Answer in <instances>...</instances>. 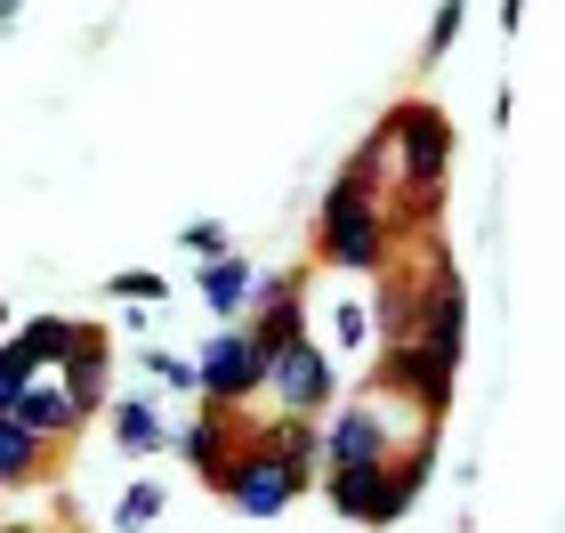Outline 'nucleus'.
<instances>
[{"mask_svg":"<svg viewBox=\"0 0 565 533\" xmlns=\"http://www.w3.org/2000/svg\"><path fill=\"white\" fill-rule=\"evenodd\" d=\"M316 259L340 267L348 284H372L380 267L404 259V243L388 235V218H380V202H348V211H316Z\"/></svg>","mask_w":565,"mask_h":533,"instance_id":"4","label":"nucleus"},{"mask_svg":"<svg viewBox=\"0 0 565 533\" xmlns=\"http://www.w3.org/2000/svg\"><path fill=\"white\" fill-rule=\"evenodd\" d=\"M243 437H250V413H211V404H194V420L170 428V452H186V469L202 477V486H218Z\"/></svg>","mask_w":565,"mask_h":533,"instance_id":"10","label":"nucleus"},{"mask_svg":"<svg viewBox=\"0 0 565 533\" xmlns=\"http://www.w3.org/2000/svg\"><path fill=\"white\" fill-rule=\"evenodd\" d=\"M178 243H186L194 259H218V250H235V243H226V226H218V218H186V226H178Z\"/></svg>","mask_w":565,"mask_h":533,"instance_id":"26","label":"nucleus"},{"mask_svg":"<svg viewBox=\"0 0 565 533\" xmlns=\"http://www.w3.org/2000/svg\"><path fill=\"white\" fill-rule=\"evenodd\" d=\"M460 24H469V0H436L428 33H420V65H445V49L460 41Z\"/></svg>","mask_w":565,"mask_h":533,"instance_id":"22","label":"nucleus"},{"mask_svg":"<svg viewBox=\"0 0 565 533\" xmlns=\"http://www.w3.org/2000/svg\"><path fill=\"white\" fill-rule=\"evenodd\" d=\"M0 533H65V525H33V518H0Z\"/></svg>","mask_w":565,"mask_h":533,"instance_id":"29","label":"nucleus"},{"mask_svg":"<svg viewBox=\"0 0 565 533\" xmlns=\"http://www.w3.org/2000/svg\"><path fill=\"white\" fill-rule=\"evenodd\" d=\"M380 218H388L396 243H420V235H445V178L436 186H380Z\"/></svg>","mask_w":565,"mask_h":533,"instance_id":"15","label":"nucleus"},{"mask_svg":"<svg viewBox=\"0 0 565 533\" xmlns=\"http://www.w3.org/2000/svg\"><path fill=\"white\" fill-rule=\"evenodd\" d=\"M250 437H259V445H275L282 461H299V469H323V420L267 413V420H250Z\"/></svg>","mask_w":565,"mask_h":533,"instance_id":"20","label":"nucleus"},{"mask_svg":"<svg viewBox=\"0 0 565 533\" xmlns=\"http://www.w3.org/2000/svg\"><path fill=\"white\" fill-rule=\"evenodd\" d=\"M162 510H170V486H162V477H138V486H121V501H114V525H121V533H146Z\"/></svg>","mask_w":565,"mask_h":533,"instance_id":"21","label":"nucleus"},{"mask_svg":"<svg viewBox=\"0 0 565 533\" xmlns=\"http://www.w3.org/2000/svg\"><path fill=\"white\" fill-rule=\"evenodd\" d=\"M17 17H24V0H0V33H17Z\"/></svg>","mask_w":565,"mask_h":533,"instance_id":"30","label":"nucleus"},{"mask_svg":"<svg viewBox=\"0 0 565 533\" xmlns=\"http://www.w3.org/2000/svg\"><path fill=\"white\" fill-rule=\"evenodd\" d=\"M9 420H17V428H33V437H49L57 452L89 428L82 413H73V396H65V380H57V372H33V380H24L17 404H9Z\"/></svg>","mask_w":565,"mask_h":533,"instance_id":"12","label":"nucleus"},{"mask_svg":"<svg viewBox=\"0 0 565 533\" xmlns=\"http://www.w3.org/2000/svg\"><path fill=\"white\" fill-rule=\"evenodd\" d=\"M97 420L114 428V445L130 452V461H153V452H170V420H162V404H153V396H114Z\"/></svg>","mask_w":565,"mask_h":533,"instance_id":"17","label":"nucleus"},{"mask_svg":"<svg viewBox=\"0 0 565 533\" xmlns=\"http://www.w3.org/2000/svg\"><path fill=\"white\" fill-rule=\"evenodd\" d=\"M452 380H460V364L428 355L420 340H396V348H380V355H372L364 396H404V404L420 413V428H445V413H452Z\"/></svg>","mask_w":565,"mask_h":533,"instance_id":"5","label":"nucleus"},{"mask_svg":"<svg viewBox=\"0 0 565 533\" xmlns=\"http://www.w3.org/2000/svg\"><path fill=\"white\" fill-rule=\"evenodd\" d=\"M57 380H65V396H73V413H82V420H97L114 404V332H106V323H89V332L73 340Z\"/></svg>","mask_w":565,"mask_h":533,"instance_id":"11","label":"nucleus"},{"mask_svg":"<svg viewBox=\"0 0 565 533\" xmlns=\"http://www.w3.org/2000/svg\"><path fill=\"white\" fill-rule=\"evenodd\" d=\"M404 250H413V340L445 364H460L469 355V275L452 267L445 235H420Z\"/></svg>","mask_w":565,"mask_h":533,"instance_id":"1","label":"nucleus"},{"mask_svg":"<svg viewBox=\"0 0 565 533\" xmlns=\"http://www.w3.org/2000/svg\"><path fill=\"white\" fill-rule=\"evenodd\" d=\"M493 17H501V33H518V24H525V0H501Z\"/></svg>","mask_w":565,"mask_h":533,"instance_id":"28","label":"nucleus"},{"mask_svg":"<svg viewBox=\"0 0 565 533\" xmlns=\"http://www.w3.org/2000/svg\"><path fill=\"white\" fill-rule=\"evenodd\" d=\"M428 477H436V428H413V437L388 452V510H396V518L428 493Z\"/></svg>","mask_w":565,"mask_h":533,"instance_id":"19","label":"nucleus"},{"mask_svg":"<svg viewBox=\"0 0 565 533\" xmlns=\"http://www.w3.org/2000/svg\"><path fill=\"white\" fill-rule=\"evenodd\" d=\"M243 332H250V348H259V355L291 348L299 332H316V323H307V267H275V275H259V284H250Z\"/></svg>","mask_w":565,"mask_h":533,"instance_id":"9","label":"nucleus"},{"mask_svg":"<svg viewBox=\"0 0 565 533\" xmlns=\"http://www.w3.org/2000/svg\"><path fill=\"white\" fill-rule=\"evenodd\" d=\"M372 130H380V146H388V178H404V186H436V178H452L460 130H452V114L436 106V97H396Z\"/></svg>","mask_w":565,"mask_h":533,"instance_id":"2","label":"nucleus"},{"mask_svg":"<svg viewBox=\"0 0 565 533\" xmlns=\"http://www.w3.org/2000/svg\"><path fill=\"white\" fill-rule=\"evenodd\" d=\"M331 348H372V332H364V299H340V308H331Z\"/></svg>","mask_w":565,"mask_h":533,"instance_id":"25","label":"nucleus"},{"mask_svg":"<svg viewBox=\"0 0 565 533\" xmlns=\"http://www.w3.org/2000/svg\"><path fill=\"white\" fill-rule=\"evenodd\" d=\"M49 477H57V445L0 413V493H33V486H49Z\"/></svg>","mask_w":565,"mask_h":533,"instance_id":"14","label":"nucleus"},{"mask_svg":"<svg viewBox=\"0 0 565 533\" xmlns=\"http://www.w3.org/2000/svg\"><path fill=\"white\" fill-rule=\"evenodd\" d=\"M259 396H275V413H299V420H323L340 404V355H331L316 332H299L291 348L267 355V380Z\"/></svg>","mask_w":565,"mask_h":533,"instance_id":"6","label":"nucleus"},{"mask_svg":"<svg viewBox=\"0 0 565 533\" xmlns=\"http://www.w3.org/2000/svg\"><path fill=\"white\" fill-rule=\"evenodd\" d=\"M24 380H33V364H24V355H17L9 340H0V413L17 404V388H24Z\"/></svg>","mask_w":565,"mask_h":533,"instance_id":"27","label":"nucleus"},{"mask_svg":"<svg viewBox=\"0 0 565 533\" xmlns=\"http://www.w3.org/2000/svg\"><path fill=\"white\" fill-rule=\"evenodd\" d=\"M250 284H259V267H250L243 250H218V259H202V267H194V291H202V308H211L218 323H243Z\"/></svg>","mask_w":565,"mask_h":533,"instance_id":"16","label":"nucleus"},{"mask_svg":"<svg viewBox=\"0 0 565 533\" xmlns=\"http://www.w3.org/2000/svg\"><path fill=\"white\" fill-rule=\"evenodd\" d=\"M9 323H17V316H9V299H0V340H9Z\"/></svg>","mask_w":565,"mask_h":533,"instance_id":"31","label":"nucleus"},{"mask_svg":"<svg viewBox=\"0 0 565 533\" xmlns=\"http://www.w3.org/2000/svg\"><path fill=\"white\" fill-rule=\"evenodd\" d=\"M364 332H372L380 348L413 340V259H396V267H380V275H372V299H364Z\"/></svg>","mask_w":565,"mask_h":533,"instance_id":"13","label":"nucleus"},{"mask_svg":"<svg viewBox=\"0 0 565 533\" xmlns=\"http://www.w3.org/2000/svg\"><path fill=\"white\" fill-rule=\"evenodd\" d=\"M170 284L153 267H121V275H106V299H130V308H153V299H162Z\"/></svg>","mask_w":565,"mask_h":533,"instance_id":"24","label":"nucleus"},{"mask_svg":"<svg viewBox=\"0 0 565 533\" xmlns=\"http://www.w3.org/2000/svg\"><path fill=\"white\" fill-rule=\"evenodd\" d=\"M404 437H396V413H388V396H340L323 413V469H340V461H388Z\"/></svg>","mask_w":565,"mask_h":533,"instance_id":"8","label":"nucleus"},{"mask_svg":"<svg viewBox=\"0 0 565 533\" xmlns=\"http://www.w3.org/2000/svg\"><path fill=\"white\" fill-rule=\"evenodd\" d=\"M235 518H250V525H267V518H282L291 501H307L316 493V469H299V461H282L275 445H259V437H243L235 445V461H226V477L211 486Z\"/></svg>","mask_w":565,"mask_h":533,"instance_id":"3","label":"nucleus"},{"mask_svg":"<svg viewBox=\"0 0 565 533\" xmlns=\"http://www.w3.org/2000/svg\"><path fill=\"white\" fill-rule=\"evenodd\" d=\"M259 380H267V355L250 348L243 323H218V332L194 348V404H211V413H250Z\"/></svg>","mask_w":565,"mask_h":533,"instance_id":"7","label":"nucleus"},{"mask_svg":"<svg viewBox=\"0 0 565 533\" xmlns=\"http://www.w3.org/2000/svg\"><path fill=\"white\" fill-rule=\"evenodd\" d=\"M138 364L153 388H170V396H194V355H178V348H138Z\"/></svg>","mask_w":565,"mask_h":533,"instance_id":"23","label":"nucleus"},{"mask_svg":"<svg viewBox=\"0 0 565 533\" xmlns=\"http://www.w3.org/2000/svg\"><path fill=\"white\" fill-rule=\"evenodd\" d=\"M82 332H89V316H24V323H9V348H17L33 372H57Z\"/></svg>","mask_w":565,"mask_h":533,"instance_id":"18","label":"nucleus"}]
</instances>
